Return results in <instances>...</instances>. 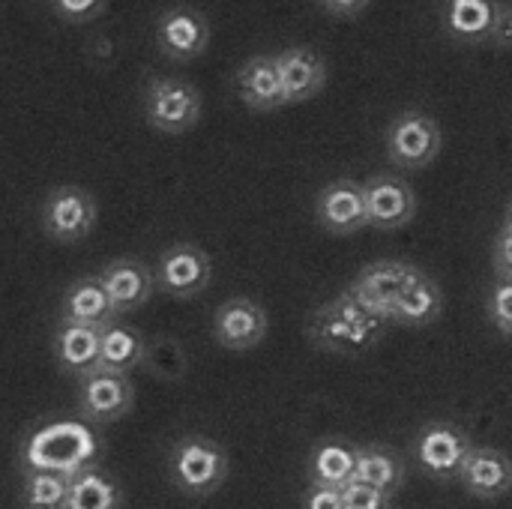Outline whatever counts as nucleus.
Instances as JSON below:
<instances>
[{"instance_id": "obj_1", "label": "nucleus", "mask_w": 512, "mask_h": 509, "mask_svg": "<svg viewBox=\"0 0 512 509\" xmlns=\"http://www.w3.org/2000/svg\"><path fill=\"white\" fill-rule=\"evenodd\" d=\"M387 321L366 312L348 291L339 297L321 303L306 318V339L321 354H339V357H360L369 354L384 336Z\"/></svg>"}, {"instance_id": "obj_2", "label": "nucleus", "mask_w": 512, "mask_h": 509, "mask_svg": "<svg viewBox=\"0 0 512 509\" xmlns=\"http://www.w3.org/2000/svg\"><path fill=\"white\" fill-rule=\"evenodd\" d=\"M168 483L186 498H210L228 480V453L207 435H183L165 456Z\"/></svg>"}, {"instance_id": "obj_3", "label": "nucleus", "mask_w": 512, "mask_h": 509, "mask_svg": "<svg viewBox=\"0 0 512 509\" xmlns=\"http://www.w3.org/2000/svg\"><path fill=\"white\" fill-rule=\"evenodd\" d=\"M201 90L177 75H150L144 84V120L162 135H186L201 120Z\"/></svg>"}, {"instance_id": "obj_4", "label": "nucleus", "mask_w": 512, "mask_h": 509, "mask_svg": "<svg viewBox=\"0 0 512 509\" xmlns=\"http://www.w3.org/2000/svg\"><path fill=\"white\" fill-rule=\"evenodd\" d=\"M474 447L477 444L465 426L453 420H432L414 438V462L426 477L438 483H453L462 477V468Z\"/></svg>"}, {"instance_id": "obj_5", "label": "nucleus", "mask_w": 512, "mask_h": 509, "mask_svg": "<svg viewBox=\"0 0 512 509\" xmlns=\"http://www.w3.org/2000/svg\"><path fill=\"white\" fill-rule=\"evenodd\" d=\"M441 18L447 36L462 45H512V3L450 0Z\"/></svg>"}, {"instance_id": "obj_6", "label": "nucleus", "mask_w": 512, "mask_h": 509, "mask_svg": "<svg viewBox=\"0 0 512 509\" xmlns=\"http://www.w3.org/2000/svg\"><path fill=\"white\" fill-rule=\"evenodd\" d=\"M444 135L438 120L423 108L402 111L384 132L387 159L402 171H420L429 168L441 153Z\"/></svg>"}, {"instance_id": "obj_7", "label": "nucleus", "mask_w": 512, "mask_h": 509, "mask_svg": "<svg viewBox=\"0 0 512 509\" xmlns=\"http://www.w3.org/2000/svg\"><path fill=\"white\" fill-rule=\"evenodd\" d=\"M423 276V270L411 261L402 258H384V261H372L366 264L351 285L345 288L366 312H372L375 318H384L390 324V312L399 303V297Z\"/></svg>"}, {"instance_id": "obj_8", "label": "nucleus", "mask_w": 512, "mask_h": 509, "mask_svg": "<svg viewBox=\"0 0 512 509\" xmlns=\"http://www.w3.org/2000/svg\"><path fill=\"white\" fill-rule=\"evenodd\" d=\"M96 219H99L96 198L75 183L54 186L42 201V231L54 243L87 240L96 228Z\"/></svg>"}, {"instance_id": "obj_9", "label": "nucleus", "mask_w": 512, "mask_h": 509, "mask_svg": "<svg viewBox=\"0 0 512 509\" xmlns=\"http://www.w3.org/2000/svg\"><path fill=\"white\" fill-rule=\"evenodd\" d=\"M213 276L210 255L195 243H174L162 249L156 264V288L174 300H192L207 291Z\"/></svg>"}, {"instance_id": "obj_10", "label": "nucleus", "mask_w": 512, "mask_h": 509, "mask_svg": "<svg viewBox=\"0 0 512 509\" xmlns=\"http://www.w3.org/2000/svg\"><path fill=\"white\" fill-rule=\"evenodd\" d=\"M267 327H270V318H267V309L258 300H252V297H228L225 303L216 306L210 333H213V342L219 348L246 354V351L258 348L267 339Z\"/></svg>"}, {"instance_id": "obj_11", "label": "nucleus", "mask_w": 512, "mask_h": 509, "mask_svg": "<svg viewBox=\"0 0 512 509\" xmlns=\"http://www.w3.org/2000/svg\"><path fill=\"white\" fill-rule=\"evenodd\" d=\"M210 45V21L201 9L171 6L156 21V48L171 63H189Z\"/></svg>"}, {"instance_id": "obj_12", "label": "nucleus", "mask_w": 512, "mask_h": 509, "mask_svg": "<svg viewBox=\"0 0 512 509\" xmlns=\"http://www.w3.org/2000/svg\"><path fill=\"white\" fill-rule=\"evenodd\" d=\"M315 216L324 231L336 237H351L369 228V207L363 183L351 177H339L327 183L315 198Z\"/></svg>"}, {"instance_id": "obj_13", "label": "nucleus", "mask_w": 512, "mask_h": 509, "mask_svg": "<svg viewBox=\"0 0 512 509\" xmlns=\"http://www.w3.org/2000/svg\"><path fill=\"white\" fill-rule=\"evenodd\" d=\"M135 405V390L129 375L96 372L78 381V414L90 426H111L123 420Z\"/></svg>"}, {"instance_id": "obj_14", "label": "nucleus", "mask_w": 512, "mask_h": 509, "mask_svg": "<svg viewBox=\"0 0 512 509\" xmlns=\"http://www.w3.org/2000/svg\"><path fill=\"white\" fill-rule=\"evenodd\" d=\"M369 228L375 231H399L417 216V195L411 183L396 174H372L363 180Z\"/></svg>"}, {"instance_id": "obj_15", "label": "nucleus", "mask_w": 512, "mask_h": 509, "mask_svg": "<svg viewBox=\"0 0 512 509\" xmlns=\"http://www.w3.org/2000/svg\"><path fill=\"white\" fill-rule=\"evenodd\" d=\"M99 282L114 306V315L120 318V315H129L150 303V297L156 291V270H150L147 261L135 258V255H120L102 267Z\"/></svg>"}, {"instance_id": "obj_16", "label": "nucleus", "mask_w": 512, "mask_h": 509, "mask_svg": "<svg viewBox=\"0 0 512 509\" xmlns=\"http://www.w3.org/2000/svg\"><path fill=\"white\" fill-rule=\"evenodd\" d=\"M234 90L255 114H273L288 105L276 54H252L246 63H240L234 72Z\"/></svg>"}, {"instance_id": "obj_17", "label": "nucleus", "mask_w": 512, "mask_h": 509, "mask_svg": "<svg viewBox=\"0 0 512 509\" xmlns=\"http://www.w3.org/2000/svg\"><path fill=\"white\" fill-rule=\"evenodd\" d=\"M51 351H54V363L63 375L84 381V378L99 372L102 330L72 324V321H60L54 330V339H51Z\"/></svg>"}, {"instance_id": "obj_18", "label": "nucleus", "mask_w": 512, "mask_h": 509, "mask_svg": "<svg viewBox=\"0 0 512 509\" xmlns=\"http://www.w3.org/2000/svg\"><path fill=\"white\" fill-rule=\"evenodd\" d=\"M357 459H360V447L348 438H321L312 444L309 459H306V477L309 486H321V489H345L357 480Z\"/></svg>"}, {"instance_id": "obj_19", "label": "nucleus", "mask_w": 512, "mask_h": 509, "mask_svg": "<svg viewBox=\"0 0 512 509\" xmlns=\"http://www.w3.org/2000/svg\"><path fill=\"white\" fill-rule=\"evenodd\" d=\"M459 486L480 501H498L512 492V459L498 447H474Z\"/></svg>"}, {"instance_id": "obj_20", "label": "nucleus", "mask_w": 512, "mask_h": 509, "mask_svg": "<svg viewBox=\"0 0 512 509\" xmlns=\"http://www.w3.org/2000/svg\"><path fill=\"white\" fill-rule=\"evenodd\" d=\"M279 60V72H282V87H285V99L288 105L306 102L312 96H318L327 84V63L324 57L309 48V45H291L285 51L276 54Z\"/></svg>"}, {"instance_id": "obj_21", "label": "nucleus", "mask_w": 512, "mask_h": 509, "mask_svg": "<svg viewBox=\"0 0 512 509\" xmlns=\"http://www.w3.org/2000/svg\"><path fill=\"white\" fill-rule=\"evenodd\" d=\"M60 321L96 327V330H102L111 321H117L114 306H111V300H108L99 276H78V279H72V285L63 291Z\"/></svg>"}, {"instance_id": "obj_22", "label": "nucleus", "mask_w": 512, "mask_h": 509, "mask_svg": "<svg viewBox=\"0 0 512 509\" xmlns=\"http://www.w3.org/2000/svg\"><path fill=\"white\" fill-rule=\"evenodd\" d=\"M408 480L405 459L396 447L390 444H363L360 459H357V483L372 486L384 495H396Z\"/></svg>"}, {"instance_id": "obj_23", "label": "nucleus", "mask_w": 512, "mask_h": 509, "mask_svg": "<svg viewBox=\"0 0 512 509\" xmlns=\"http://www.w3.org/2000/svg\"><path fill=\"white\" fill-rule=\"evenodd\" d=\"M444 312V291L441 285L423 270V276L399 297V303L390 312V324L399 327H411V330H423L432 327Z\"/></svg>"}, {"instance_id": "obj_24", "label": "nucleus", "mask_w": 512, "mask_h": 509, "mask_svg": "<svg viewBox=\"0 0 512 509\" xmlns=\"http://www.w3.org/2000/svg\"><path fill=\"white\" fill-rule=\"evenodd\" d=\"M144 354H147V339L135 327L120 324V318L111 321L108 327H102L99 372H105V375H129L135 366L144 363Z\"/></svg>"}, {"instance_id": "obj_25", "label": "nucleus", "mask_w": 512, "mask_h": 509, "mask_svg": "<svg viewBox=\"0 0 512 509\" xmlns=\"http://www.w3.org/2000/svg\"><path fill=\"white\" fill-rule=\"evenodd\" d=\"M72 492V477L60 471H42V468H24L21 489H18V507L21 509H66Z\"/></svg>"}, {"instance_id": "obj_26", "label": "nucleus", "mask_w": 512, "mask_h": 509, "mask_svg": "<svg viewBox=\"0 0 512 509\" xmlns=\"http://www.w3.org/2000/svg\"><path fill=\"white\" fill-rule=\"evenodd\" d=\"M66 509H123V489L108 471L87 465L84 471L72 474Z\"/></svg>"}, {"instance_id": "obj_27", "label": "nucleus", "mask_w": 512, "mask_h": 509, "mask_svg": "<svg viewBox=\"0 0 512 509\" xmlns=\"http://www.w3.org/2000/svg\"><path fill=\"white\" fill-rule=\"evenodd\" d=\"M144 366L153 378L159 381H183L189 372V357L183 351V345L171 336H153L147 339V354H144Z\"/></svg>"}, {"instance_id": "obj_28", "label": "nucleus", "mask_w": 512, "mask_h": 509, "mask_svg": "<svg viewBox=\"0 0 512 509\" xmlns=\"http://www.w3.org/2000/svg\"><path fill=\"white\" fill-rule=\"evenodd\" d=\"M486 315H489L492 327L512 342V282L498 279L492 285L489 300H486Z\"/></svg>"}, {"instance_id": "obj_29", "label": "nucleus", "mask_w": 512, "mask_h": 509, "mask_svg": "<svg viewBox=\"0 0 512 509\" xmlns=\"http://www.w3.org/2000/svg\"><path fill=\"white\" fill-rule=\"evenodd\" d=\"M105 9H108L105 0H57V3H51V12L66 24L96 21V18H102Z\"/></svg>"}, {"instance_id": "obj_30", "label": "nucleus", "mask_w": 512, "mask_h": 509, "mask_svg": "<svg viewBox=\"0 0 512 509\" xmlns=\"http://www.w3.org/2000/svg\"><path fill=\"white\" fill-rule=\"evenodd\" d=\"M342 501L345 509H393V498L372 489V486H363V483H351L342 489Z\"/></svg>"}, {"instance_id": "obj_31", "label": "nucleus", "mask_w": 512, "mask_h": 509, "mask_svg": "<svg viewBox=\"0 0 512 509\" xmlns=\"http://www.w3.org/2000/svg\"><path fill=\"white\" fill-rule=\"evenodd\" d=\"M492 267H495V276L498 279H507L512 282V228L510 225H501L498 234H495V243H492Z\"/></svg>"}, {"instance_id": "obj_32", "label": "nucleus", "mask_w": 512, "mask_h": 509, "mask_svg": "<svg viewBox=\"0 0 512 509\" xmlns=\"http://www.w3.org/2000/svg\"><path fill=\"white\" fill-rule=\"evenodd\" d=\"M303 509H345V501H342L339 489L309 486L306 495H303Z\"/></svg>"}, {"instance_id": "obj_33", "label": "nucleus", "mask_w": 512, "mask_h": 509, "mask_svg": "<svg viewBox=\"0 0 512 509\" xmlns=\"http://www.w3.org/2000/svg\"><path fill=\"white\" fill-rule=\"evenodd\" d=\"M321 9H324V12H339L336 18H348L345 12L360 15V12H366V9H369V3H321Z\"/></svg>"}, {"instance_id": "obj_34", "label": "nucleus", "mask_w": 512, "mask_h": 509, "mask_svg": "<svg viewBox=\"0 0 512 509\" xmlns=\"http://www.w3.org/2000/svg\"><path fill=\"white\" fill-rule=\"evenodd\" d=\"M504 225H510L512 228V198L507 201V207H504Z\"/></svg>"}]
</instances>
